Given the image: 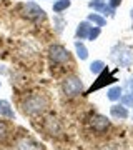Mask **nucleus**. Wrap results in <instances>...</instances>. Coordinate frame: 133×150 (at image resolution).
<instances>
[{
    "label": "nucleus",
    "mask_w": 133,
    "mask_h": 150,
    "mask_svg": "<svg viewBox=\"0 0 133 150\" xmlns=\"http://www.w3.org/2000/svg\"><path fill=\"white\" fill-rule=\"evenodd\" d=\"M48 107V97L43 93H32L22 102V110L27 115H38Z\"/></svg>",
    "instance_id": "nucleus-1"
},
{
    "label": "nucleus",
    "mask_w": 133,
    "mask_h": 150,
    "mask_svg": "<svg viewBox=\"0 0 133 150\" xmlns=\"http://www.w3.org/2000/svg\"><path fill=\"white\" fill-rule=\"evenodd\" d=\"M110 59L118 65V67H130L133 64V50L123 43H118L112 48Z\"/></svg>",
    "instance_id": "nucleus-2"
},
{
    "label": "nucleus",
    "mask_w": 133,
    "mask_h": 150,
    "mask_svg": "<svg viewBox=\"0 0 133 150\" xmlns=\"http://www.w3.org/2000/svg\"><path fill=\"white\" fill-rule=\"evenodd\" d=\"M62 92L67 97H78L80 93H83V83L77 77H67L62 82Z\"/></svg>",
    "instance_id": "nucleus-3"
},
{
    "label": "nucleus",
    "mask_w": 133,
    "mask_h": 150,
    "mask_svg": "<svg viewBox=\"0 0 133 150\" xmlns=\"http://www.w3.org/2000/svg\"><path fill=\"white\" fill-rule=\"evenodd\" d=\"M48 57H50V62L55 65H63L68 62L70 59V52L63 45H58V43H55L52 47L48 48Z\"/></svg>",
    "instance_id": "nucleus-4"
},
{
    "label": "nucleus",
    "mask_w": 133,
    "mask_h": 150,
    "mask_svg": "<svg viewBox=\"0 0 133 150\" xmlns=\"http://www.w3.org/2000/svg\"><path fill=\"white\" fill-rule=\"evenodd\" d=\"M22 8H23L22 10L23 17L30 18V20H45V17H47L45 15V10L40 5H37L35 2H27Z\"/></svg>",
    "instance_id": "nucleus-5"
},
{
    "label": "nucleus",
    "mask_w": 133,
    "mask_h": 150,
    "mask_svg": "<svg viewBox=\"0 0 133 150\" xmlns=\"http://www.w3.org/2000/svg\"><path fill=\"white\" fill-rule=\"evenodd\" d=\"M100 77H98V80L93 83V85L90 87V90L87 92V93H93L95 90H98V88H101L103 85H106V83H113V82L117 80V77H115V74L113 72H108V69H105L101 74H98Z\"/></svg>",
    "instance_id": "nucleus-6"
},
{
    "label": "nucleus",
    "mask_w": 133,
    "mask_h": 150,
    "mask_svg": "<svg viewBox=\"0 0 133 150\" xmlns=\"http://www.w3.org/2000/svg\"><path fill=\"white\" fill-rule=\"evenodd\" d=\"M90 127L95 130V132H98V134H103V132H106L108 127H110V120H108L105 115L96 113V115H93V117L90 118Z\"/></svg>",
    "instance_id": "nucleus-7"
},
{
    "label": "nucleus",
    "mask_w": 133,
    "mask_h": 150,
    "mask_svg": "<svg viewBox=\"0 0 133 150\" xmlns=\"http://www.w3.org/2000/svg\"><path fill=\"white\" fill-rule=\"evenodd\" d=\"M17 150H42V145L30 137H22L17 142Z\"/></svg>",
    "instance_id": "nucleus-8"
},
{
    "label": "nucleus",
    "mask_w": 133,
    "mask_h": 150,
    "mask_svg": "<svg viewBox=\"0 0 133 150\" xmlns=\"http://www.w3.org/2000/svg\"><path fill=\"white\" fill-rule=\"evenodd\" d=\"M110 115L117 120H127L130 117V112L125 105H112L110 107Z\"/></svg>",
    "instance_id": "nucleus-9"
},
{
    "label": "nucleus",
    "mask_w": 133,
    "mask_h": 150,
    "mask_svg": "<svg viewBox=\"0 0 133 150\" xmlns=\"http://www.w3.org/2000/svg\"><path fill=\"white\" fill-rule=\"evenodd\" d=\"M45 130L50 135H58L62 134V125H60V122L55 117H50L45 120Z\"/></svg>",
    "instance_id": "nucleus-10"
},
{
    "label": "nucleus",
    "mask_w": 133,
    "mask_h": 150,
    "mask_svg": "<svg viewBox=\"0 0 133 150\" xmlns=\"http://www.w3.org/2000/svg\"><path fill=\"white\" fill-rule=\"evenodd\" d=\"M0 117L10 118V120L15 118V112H13L12 105L7 102V100H0Z\"/></svg>",
    "instance_id": "nucleus-11"
},
{
    "label": "nucleus",
    "mask_w": 133,
    "mask_h": 150,
    "mask_svg": "<svg viewBox=\"0 0 133 150\" xmlns=\"http://www.w3.org/2000/svg\"><path fill=\"white\" fill-rule=\"evenodd\" d=\"M123 95V90L120 85H115L112 87V88H108V92H106V97H108V100H112V102H117V100H120V97Z\"/></svg>",
    "instance_id": "nucleus-12"
},
{
    "label": "nucleus",
    "mask_w": 133,
    "mask_h": 150,
    "mask_svg": "<svg viewBox=\"0 0 133 150\" xmlns=\"http://www.w3.org/2000/svg\"><path fill=\"white\" fill-rule=\"evenodd\" d=\"M88 30H90V23L88 22H82L78 25V28H77V32H75V37L78 38V40H83L88 35Z\"/></svg>",
    "instance_id": "nucleus-13"
},
{
    "label": "nucleus",
    "mask_w": 133,
    "mask_h": 150,
    "mask_svg": "<svg viewBox=\"0 0 133 150\" xmlns=\"http://www.w3.org/2000/svg\"><path fill=\"white\" fill-rule=\"evenodd\" d=\"M75 50H77V55H78L80 60H87L88 59V50H87V47L83 45V42L77 40V42H75Z\"/></svg>",
    "instance_id": "nucleus-14"
},
{
    "label": "nucleus",
    "mask_w": 133,
    "mask_h": 150,
    "mask_svg": "<svg viewBox=\"0 0 133 150\" xmlns=\"http://www.w3.org/2000/svg\"><path fill=\"white\" fill-rule=\"evenodd\" d=\"M88 22H93L96 27H100V28L106 25V18L98 15V13H88Z\"/></svg>",
    "instance_id": "nucleus-15"
},
{
    "label": "nucleus",
    "mask_w": 133,
    "mask_h": 150,
    "mask_svg": "<svg viewBox=\"0 0 133 150\" xmlns=\"http://www.w3.org/2000/svg\"><path fill=\"white\" fill-rule=\"evenodd\" d=\"M105 69H106V65H105V62H101V60H95V62H91L90 64V72L91 74H95V75L101 74Z\"/></svg>",
    "instance_id": "nucleus-16"
},
{
    "label": "nucleus",
    "mask_w": 133,
    "mask_h": 150,
    "mask_svg": "<svg viewBox=\"0 0 133 150\" xmlns=\"http://www.w3.org/2000/svg\"><path fill=\"white\" fill-rule=\"evenodd\" d=\"M70 0H57L55 4H53V12L55 13H60V12H63V10H67L70 7Z\"/></svg>",
    "instance_id": "nucleus-17"
},
{
    "label": "nucleus",
    "mask_w": 133,
    "mask_h": 150,
    "mask_svg": "<svg viewBox=\"0 0 133 150\" xmlns=\"http://www.w3.org/2000/svg\"><path fill=\"white\" fill-rule=\"evenodd\" d=\"M7 137H8V127L5 122L0 120V142H5Z\"/></svg>",
    "instance_id": "nucleus-18"
},
{
    "label": "nucleus",
    "mask_w": 133,
    "mask_h": 150,
    "mask_svg": "<svg viewBox=\"0 0 133 150\" xmlns=\"http://www.w3.org/2000/svg\"><path fill=\"white\" fill-rule=\"evenodd\" d=\"M100 32H101V28H100V27H90V30H88V35H87V38L93 42V40H95V38L98 37V35H100Z\"/></svg>",
    "instance_id": "nucleus-19"
},
{
    "label": "nucleus",
    "mask_w": 133,
    "mask_h": 150,
    "mask_svg": "<svg viewBox=\"0 0 133 150\" xmlns=\"http://www.w3.org/2000/svg\"><path fill=\"white\" fill-rule=\"evenodd\" d=\"M120 100H122V105H125V107H133V93L122 95L120 97Z\"/></svg>",
    "instance_id": "nucleus-20"
},
{
    "label": "nucleus",
    "mask_w": 133,
    "mask_h": 150,
    "mask_svg": "<svg viewBox=\"0 0 133 150\" xmlns=\"http://www.w3.org/2000/svg\"><path fill=\"white\" fill-rule=\"evenodd\" d=\"M55 23H57V30H58V32H62V28H63V23H65V22L62 20L60 17H55Z\"/></svg>",
    "instance_id": "nucleus-21"
},
{
    "label": "nucleus",
    "mask_w": 133,
    "mask_h": 150,
    "mask_svg": "<svg viewBox=\"0 0 133 150\" xmlns=\"http://www.w3.org/2000/svg\"><path fill=\"white\" fill-rule=\"evenodd\" d=\"M120 4H122V0H110V2H108V5L112 7V8H117Z\"/></svg>",
    "instance_id": "nucleus-22"
},
{
    "label": "nucleus",
    "mask_w": 133,
    "mask_h": 150,
    "mask_svg": "<svg viewBox=\"0 0 133 150\" xmlns=\"http://www.w3.org/2000/svg\"><path fill=\"white\" fill-rule=\"evenodd\" d=\"M125 87H127L128 90H130V92L133 93V77L130 79V80H127V83H125Z\"/></svg>",
    "instance_id": "nucleus-23"
},
{
    "label": "nucleus",
    "mask_w": 133,
    "mask_h": 150,
    "mask_svg": "<svg viewBox=\"0 0 133 150\" xmlns=\"http://www.w3.org/2000/svg\"><path fill=\"white\" fill-rule=\"evenodd\" d=\"M130 13H132V20H133V10H132V12H130Z\"/></svg>",
    "instance_id": "nucleus-24"
},
{
    "label": "nucleus",
    "mask_w": 133,
    "mask_h": 150,
    "mask_svg": "<svg viewBox=\"0 0 133 150\" xmlns=\"http://www.w3.org/2000/svg\"><path fill=\"white\" fill-rule=\"evenodd\" d=\"M0 85H2V83H0Z\"/></svg>",
    "instance_id": "nucleus-25"
}]
</instances>
